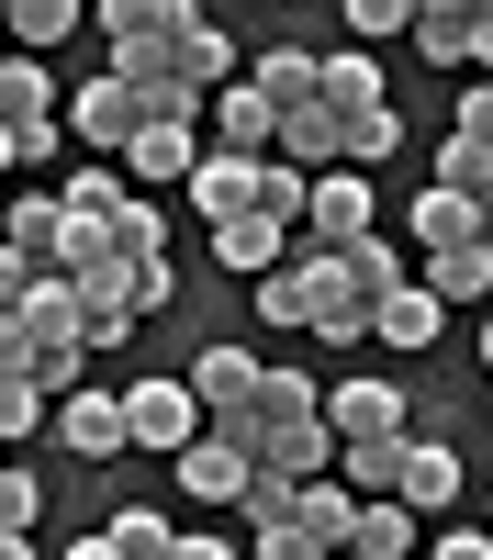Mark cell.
<instances>
[{"label":"cell","mask_w":493,"mask_h":560,"mask_svg":"<svg viewBox=\"0 0 493 560\" xmlns=\"http://www.w3.org/2000/svg\"><path fill=\"white\" fill-rule=\"evenodd\" d=\"M34 280H45L34 258H12V247H0V325H12V314H23V292H34Z\"/></svg>","instance_id":"cell-40"},{"label":"cell","mask_w":493,"mask_h":560,"mask_svg":"<svg viewBox=\"0 0 493 560\" xmlns=\"http://www.w3.org/2000/svg\"><path fill=\"white\" fill-rule=\"evenodd\" d=\"M403 34H415L437 68H471V34H482V12H471V0H415V23H403Z\"/></svg>","instance_id":"cell-19"},{"label":"cell","mask_w":493,"mask_h":560,"mask_svg":"<svg viewBox=\"0 0 493 560\" xmlns=\"http://www.w3.org/2000/svg\"><path fill=\"white\" fill-rule=\"evenodd\" d=\"M23 337H34V359L79 348V292H68V280H34V292H23Z\"/></svg>","instance_id":"cell-28"},{"label":"cell","mask_w":493,"mask_h":560,"mask_svg":"<svg viewBox=\"0 0 493 560\" xmlns=\"http://www.w3.org/2000/svg\"><path fill=\"white\" fill-rule=\"evenodd\" d=\"M102 538H113V549H124V560H168V538H179V527H168V516H157V504H124V516H113V527H102Z\"/></svg>","instance_id":"cell-33"},{"label":"cell","mask_w":493,"mask_h":560,"mask_svg":"<svg viewBox=\"0 0 493 560\" xmlns=\"http://www.w3.org/2000/svg\"><path fill=\"white\" fill-rule=\"evenodd\" d=\"M292 493H303V482H269V471H258V482H247V527H292Z\"/></svg>","instance_id":"cell-38"},{"label":"cell","mask_w":493,"mask_h":560,"mask_svg":"<svg viewBox=\"0 0 493 560\" xmlns=\"http://www.w3.org/2000/svg\"><path fill=\"white\" fill-rule=\"evenodd\" d=\"M337 560H359V549H337Z\"/></svg>","instance_id":"cell-50"},{"label":"cell","mask_w":493,"mask_h":560,"mask_svg":"<svg viewBox=\"0 0 493 560\" xmlns=\"http://www.w3.org/2000/svg\"><path fill=\"white\" fill-rule=\"evenodd\" d=\"M68 560H124V549H113V538H79V549H68Z\"/></svg>","instance_id":"cell-44"},{"label":"cell","mask_w":493,"mask_h":560,"mask_svg":"<svg viewBox=\"0 0 493 560\" xmlns=\"http://www.w3.org/2000/svg\"><path fill=\"white\" fill-rule=\"evenodd\" d=\"M415 292H426L437 314H448V303H493V247H448V258H426Z\"/></svg>","instance_id":"cell-17"},{"label":"cell","mask_w":493,"mask_h":560,"mask_svg":"<svg viewBox=\"0 0 493 560\" xmlns=\"http://www.w3.org/2000/svg\"><path fill=\"white\" fill-rule=\"evenodd\" d=\"M437 191H460V202H493V147H482V135H460V124L437 135Z\"/></svg>","instance_id":"cell-26"},{"label":"cell","mask_w":493,"mask_h":560,"mask_svg":"<svg viewBox=\"0 0 493 560\" xmlns=\"http://www.w3.org/2000/svg\"><path fill=\"white\" fill-rule=\"evenodd\" d=\"M34 124H57V79H45V57H0V135Z\"/></svg>","instance_id":"cell-15"},{"label":"cell","mask_w":493,"mask_h":560,"mask_svg":"<svg viewBox=\"0 0 493 560\" xmlns=\"http://www.w3.org/2000/svg\"><path fill=\"white\" fill-rule=\"evenodd\" d=\"M415 236H426V258H448V247H482V202H460V191H415Z\"/></svg>","instance_id":"cell-21"},{"label":"cell","mask_w":493,"mask_h":560,"mask_svg":"<svg viewBox=\"0 0 493 560\" xmlns=\"http://www.w3.org/2000/svg\"><path fill=\"white\" fill-rule=\"evenodd\" d=\"M303 224H314L326 258H337V247H359V236H382V202H371V179H359V168H326V179H314V202H303Z\"/></svg>","instance_id":"cell-4"},{"label":"cell","mask_w":493,"mask_h":560,"mask_svg":"<svg viewBox=\"0 0 493 560\" xmlns=\"http://www.w3.org/2000/svg\"><path fill=\"white\" fill-rule=\"evenodd\" d=\"M57 202H68V224H90V236H102V224H113V213H124L134 191H124V168H113V158H79Z\"/></svg>","instance_id":"cell-20"},{"label":"cell","mask_w":493,"mask_h":560,"mask_svg":"<svg viewBox=\"0 0 493 560\" xmlns=\"http://www.w3.org/2000/svg\"><path fill=\"white\" fill-rule=\"evenodd\" d=\"M102 247H113V269H168V213H157L146 191H134V202L102 224Z\"/></svg>","instance_id":"cell-16"},{"label":"cell","mask_w":493,"mask_h":560,"mask_svg":"<svg viewBox=\"0 0 493 560\" xmlns=\"http://www.w3.org/2000/svg\"><path fill=\"white\" fill-rule=\"evenodd\" d=\"M134 124H146V102H134V90H124L113 68L68 90V147H90V158H124V147H134Z\"/></svg>","instance_id":"cell-2"},{"label":"cell","mask_w":493,"mask_h":560,"mask_svg":"<svg viewBox=\"0 0 493 560\" xmlns=\"http://www.w3.org/2000/svg\"><path fill=\"white\" fill-rule=\"evenodd\" d=\"M0 560H34V538H0Z\"/></svg>","instance_id":"cell-45"},{"label":"cell","mask_w":493,"mask_h":560,"mask_svg":"<svg viewBox=\"0 0 493 560\" xmlns=\"http://www.w3.org/2000/svg\"><path fill=\"white\" fill-rule=\"evenodd\" d=\"M90 12L79 0H0V34H12V57H45V45H68Z\"/></svg>","instance_id":"cell-18"},{"label":"cell","mask_w":493,"mask_h":560,"mask_svg":"<svg viewBox=\"0 0 493 560\" xmlns=\"http://www.w3.org/2000/svg\"><path fill=\"white\" fill-rule=\"evenodd\" d=\"M0 168H12V135H0Z\"/></svg>","instance_id":"cell-48"},{"label":"cell","mask_w":493,"mask_h":560,"mask_svg":"<svg viewBox=\"0 0 493 560\" xmlns=\"http://www.w3.org/2000/svg\"><path fill=\"white\" fill-rule=\"evenodd\" d=\"M337 269H348V292L371 303V314H382V303L403 292V280H415V269H403V247H392V236H359V247H337Z\"/></svg>","instance_id":"cell-22"},{"label":"cell","mask_w":493,"mask_h":560,"mask_svg":"<svg viewBox=\"0 0 493 560\" xmlns=\"http://www.w3.org/2000/svg\"><path fill=\"white\" fill-rule=\"evenodd\" d=\"M403 448H415V438H382V448H337V482H348L359 504H403Z\"/></svg>","instance_id":"cell-23"},{"label":"cell","mask_w":493,"mask_h":560,"mask_svg":"<svg viewBox=\"0 0 493 560\" xmlns=\"http://www.w3.org/2000/svg\"><path fill=\"white\" fill-rule=\"evenodd\" d=\"M202 113H213V147H224V158H281V113H269L247 79H236V90H213Z\"/></svg>","instance_id":"cell-9"},{"label":"cell","mask_w":493,"mask_h":560,"mask_svg":"<svg viewBox=\"0 0 493 560\" xmlns=\"http://www.w3.org/2000/svg\"><path fill=\"white\" fill-rule=\"evenodd\" d=\"M213 258L236 269V280H269V269H281V224H269V213H236V224H213Z\"/></svg>","instance_id":"cell-24"},{"label":"cell","mask_w":493,"mask_h":560,"mask_svg":"<svg viewBox=\"0 0 493 560\" xmlns=\"http://www.w3.org/2000/svg\"><path fill=\"white\" fill-rule=\"evenodd\" d=\"M359 560H415L426 538H415V504H359V538H348Z\"/></svg>","instance_id":"cell-30"},{"label":"cell","mask_w":493,"mask_h":560,"mask_svg":"<svg viewBox=\"0 0 493 560\" xmlns=\"http://www.w3.org/2000/svg\"><path fill=\"white\" fill-rule=\"evenodd\" d=\"M45 438H57L68 459H124V393H68Z\"/></svg>","instance_id":"cell-8"},{"label":"cell","mask_w":493,"mask_h":560,"mask_svg":"<svg viewBox=\"0 0 493 560\" xmlns=\"http://www.w3.org/2000/svg\"><path fill=\"white\" fill-rule=\"evenodd\" d=\"M247 415H258V427H303V415H326V382H303V370H258V404Z\"/></svg>","instance_id":"cell-25"},{"label":"cell","mask_w":493,"mask_h":560,"mask_svg":"<svg viewBox=\"0 0 493 560\" xmlns=\"http://www.w3.org/2000/svg\"><path fill=\"white\" fill-rule=\"evenodd\" d=\"M460 459H448V438H415L403 448V504H415V516H448V504H460Z\"/></svg>","instance_id":"cell-13"},{"label":"cell","mask_w":493,"mask_h":560,"mask_svg":"<svg viewBox=\"0 0 493 560\" xmlns=\"http://www.w3.org/2000/svg\"><path fill=\"white\" fill-rule=\"evenodd\" d=\"M247 90H258L281 124H303L314 102H326V57H303V45H269V57H247Z\"/></svg>","instance_id":"cell-6"},{"label":"cell","mask_w":493,"mask_h":560,"mask_svg":"<svg viewBox=\"0 0 493 560\" xmlns=\"http://www.w3.org/2000/svg\"><path fill=\"white\" fill-rule=\"evenodd\" d=\"M482 404H493V393H482Z\"/></svg>","instance_id":"cell-52"},{"label":"cell","mask_w":493,"mask_h":560,"mask_svg":"<svg viewBox=\"0 0 493 560\" xmlns=\"http://www.w3.org/2000/svg\"><path fill=\"white\" fill-rule=\"evenodd\" d=\"M57 158H68V113L34 124V135H12V168H57Z\"/></svg>","instance_id":"cell-37"},{"label":"cell","mask_w":493,"mask_h":560,"mask_svg":"<svg viewBox=\"0 0 493 560\" xmlns=\"http://www.w3.org/2000/svg\"><path fill=\"white\" fill-rule=\"evenodd\" d=\"M448 124H460V135H482V147H493V79H482V90H471V102L448 113Z\"/></svg>","instance_id":"cell-43"},{"label":"cell","mask_w":493,"mask_h":560,"mask_svg":"<svg viewBox=\"0 0 493 560\" xmlns=\"http://www.w3.org/2000/svg\"><path fill=\"white\" fill-rule=\"evenodd\" d=\"M326 113H382V57L371 45H337L326 57Z\"/></svg>","instance_id":"cell-27"},{"label":"cell","mask_w":493,"mask_h":560,"mask_svg":"<svg viewBox=\"0 0 493 560\" xmlns=\"http://www.w3.org/2000/svg\"><path fill=\"white\" fill-rule=\"evenodd\" d=\"M168 560H247V549H236V538H213V527H179Z\"/></svg>","instance_id":"cell-41"},{"label":"cell","mask_w":493,"mask_h":560,"mask_svg":"<svg viewBox=\"0 0 493 560\" xmlns=\"http://www.w3.org/2000/svg\"><path fill=\"white\" fill-rule=\"evenodd\" d=\"M482 247H493V202H482Z\"/></svg>","instance_id":"cell-47"},{"label":"cell","mask_w":493,"mask_h":560,"mask_svg":"<svg viewBox=\"0 0 493 560\" xmlns=\"http://www.w3.org/2000/svg\"><path fill=\"white\" fill-rule=\"evenodd\" d=\"M415 560H426V549H415Z\"/></svg>","instance_id":"cell-51"},{"label":"cell","mask_w":493,"mask_h":560,"mask_svg":"<svg viewBox=\"0 0 493 560\" xmlns=\"http://www.w3.org/2000/svg\"><path fill=\"white\" fill-rule=\"evenodd\" d=\"M326 292H337V258H292V269H269V280H258V314H269V325H303V337H314Z\"/></svg>","instance_id":"cell-10"},{"label":"cell","mask_w":493,"mask_h":560,"mask_svg":"<svg viewBox=\"0 0 493 560\" xmlns=\"http://www.w3.org/2000/svg\"><path fill=\"white\" fill-rule=\"evenodd\" d=\"M303 202H314V179H303L292 158H258V202H247V213H269V224H292Z\"/></svg>","instance_id":"cell-32"},{"label":"cell","mask_w":493,"mask_h":560,"mask_svg":"<svg viewBox=\"0 0 493 560\" xmlns=\"http://www.w3.org/2000/svg\"><path fill=\"white\" fill-rule=\"evenodd\" d=\"M482 370H493V314H482Z\"/></svg>","instance_id":"cell-46"},{"label":"cell","mask_w":493,"mask_h":560,"mask_svg":"<svg viewBox=\"0 0 493 560\" xmlns=\"http://www.w3.org/2000/svg\"><path fill=\"white\" fill-rule=\"evenodd\" d=\"M34 516H45V482L23 459H0V538H34Z\"/></svg>","instance_id":"cell-34"},{"label":"cell","mask_w":493,"mask_h":560,"mask_svg":"<svg viewBox=\"0 0 493 560\" xmlns=\"http://www.w3.org/2000/svg\"><path fill=\"white\" fill-rule=\"evenodd\" d=\"M437 325H448V314H437V303L415 292V280H403V292H392V303L371 314V337H382V348H437Z\"/></svg>","instance_id":"cell-31"},{"label":"cell","mask_w":493,"mask_h":560,"mask_svg":"<svg viewBox=\"0 0 493 560\" xmlns=\"http://www.w3.org/2000/svg\"><path fill=\"white\" fill-rule=\"evenodd\" d=\"M326 438H337V448L415 438V404H403V382H337V393H326Z\"/></svg>","instance_id":"cell-1"},{"label":"cell","mask_w":493,"mask_h":560,"mask_svg":"<svg viewBox=\"0 0 493 560\" xmlns=\"http://www.w3.org/2000/svg\"><path fill=\"white\" fill-rule=\"evenodd\" d=\"M247 560H326V549H314L303 527H258V538H247Z\"/></svg>","instance_id":"cell-39"},{"label":"cell","mask_w":493,"mask_h":560,"mask_svg":"<svg viewBox=\"0 0 493 560\" xmlns=\"http://www.w3.org/2000/svg\"><path fill=\"white\" fill-rule=\"evenodd\" d=\"M202 438V404H191V382H134L124 393V448H157V459H179Z\"/></svg>","instance_id":"cell-3"},{"label":"cell","mask_w":493,"mask_h":560,"mask_svg":"<svg viewBox=\"0 0 493 560\" xmlns=\"http://www.w3.org/2000/svg\"><path fill=\"white\" fill-rule=\"evenodd\" d=\"M292 527H303L314 549H326V560H337V549L359 538V493H348L337 471H326V482H303V493H292Z\"/></svg>","instance_id":"cell-12"},{"label":"cell","mask_w":493,"mask_h":560,"mask_svg":"<svg viewBox=\"0 0 493 560\" xmlns=\"http://www.w3.org/2000/svg\"><path fill=\"white\" fill-rule=\"evenodd\" d=\"M191 202H202V224H236V213L258 202V158H224V147H202V168H191Z\"/></svg>","instance_id":"cell-11"},{"label":"cell","mask_w":493,"mask_h":560,"mask_svg":"<svg viewBox=\"0 0 493 560\" xmlns=\"http://www.w3.org/2000/svg\"><path fill=\"white\" fill-rule=\"evenodd\" d=\"M168 471H179V493H191V504H247V482H258V471H247V448H236V438H213V427L179 448Z\"/></svg>","instance_id":"cell-7"},{"label":"cell","mask_w":493,"mask_h":560,"mask_svg":"<svg viewBox=\"0 0 493 560\" xmlns=\"http://www.w3.org/2000/svg\"><path fill=\"white\" fill-rule=\"evenodd\" d=\"M0 247H12V258H34V269H57V247H68V202H57V191L12 202V213H0Z\"/></svg>","instance_id":"cell-14"},{"label":"cell","mask_w":493,"mask_h":560,"mask_svg":"<svg viewBox=\"0 0 493 560\" xmlns=\"http://www.w3.org/2000/svg\"><path fill=\"white\" fill-rule=\"evenodd\" d=\"M403 147V124H392V102L382 113H337V168H359V179H371L382 158Z\"/></svg>","instance_id":"cell-29"},{"label":"cell","mask_w":493,"mask_h":560,"mask_svg":"<svg viewBox=\"0 0 493 560\" xmlns=\"http://www.w3.org/2000/svg\"><path fill=\"white\" fill-rule=\"evenodd\" d=\"M337 23H348V34H403V23H415V0H348Z\"/></svg>","instance_id":"cell-36"},{"label":"cell","mask_w":493,"mask_h":560,"mask_svg":"<svg viewBox=\"0 0 493 560\" xmlns=\"http://www.w3.org/2000/svg\"><path fill=\"white\" fill-rule=\"evenodd\" d=\"M57 427V404H45L34 382H0V448H23V438H45Z\"/></svg>","instance_id":"cell-35"},{"label":"cell","mask_w":493,"mask_h":560,"mask_svg":"<svg viewBox=\"0 0 493 560\" xmlns=\"http://www.w3.org/2000/svg\"><path fill=\"white\" fill-rule=\"evenodd\" d=\"M247 471H269V482H326V471H337L326 415H303V427H258V438H247Z\"/></svg>","instance_id":"cell-5"},{"label":"cell","mask_w":493,"mask_h":560,"mask_svg":"<svg viewBox=\"0 0 493 560\" xmlns=\"http://www.w3.org/2000/svg\"><path fill=\"white\" fill-rule=\"evenodd\" d=\"M426 560H493V527H448V538H426Z\"/></svg>","instance_id":"cell-42"},{"label":"cell","mask_w":493,"mask_h":560,"mask_svg":"<svg viewBox=\"0 0 493 560\" xmlns=\"http://www.w3.org/2000/svg\"><path fill=\"white\" fill-rule=\"evenodd\" d=\"M0 57H12V34H0Z\"/></svg>","instance_id":"cell-49"}]
</instances>
